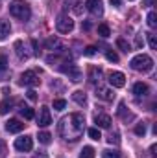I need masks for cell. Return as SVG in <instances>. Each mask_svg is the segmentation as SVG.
<instances>
[{
    "mask_svg": "<svg viewBox=\"0 0 157 158\" xmlns=\"http://www.w3.org/2000/svg\"><path fill=\"white\" fill-rule=\"evenodd\" d=\"M83 125H85V116L81 112H74L69 118H63L59 123V134L65 140H78L79 134L83 132Z\"/></svg>",
    "mask_w": 157,
    "mask_h": 158,
    "instance_id": "cell-1",
    "label": "cell"
},
{
    "mask_svg": "<svg viewBox=\"0 0 157 158\" xmlns=\"http://www.w3.org/2000/svg\"><path fill=\"white\" fill-rule=\"evenodd\" d=\"M129 66L137 72H150L154 68V59L146 53H139L129 61Z\"/></svg>",
    "mask_w": 157,
    "mask_h": 158,
    "instance_id": "cell-2",
    "label": "cell"
},
{
    "mask_svg": "<svg viewBox=\"0 0 157 158\" xmlns=\"http://www.w3.org/2000/svg\"><path fill=\"white\" fill-rule=\"evenodd\" d=\"M9 13H11L15 19H19V20H28V19L32 17L30 6H28L26 2H22V0H15L13 4H9Z\"/></svg>",
    "mask_w": 157,
    "mask_h": 158,
    "instance_id": "cell-3",
    "label": "cell"
},
{
    "mask_svg": "<svg viewBox=\"0 0 157 158\" xmlns=\"http://www.w3.org/2000/svg\"><path fill=\"white\" fill-rule=\"evenodd\" d=\"M59 72L65 74V76H69V79H72V81H81V70H79L78 64L63 63V64L59 66Z\"/></svg>",
    "mask_w": 157,
    "mask_h": 158,
    "instance_id": "cell-4",
    "label": "cell"
},
{
    "mask_svg": "<svg viewBox=\"0 0 157 158\" xmlns=\"http://www.w3.org/2000/svg\"><path fill=\"white\" fill-rule=\"evenodd\" d=\"M56 28L59 33H69L74 30V20L69 17V15H59L57 20H56Z\"/></svg>",
    "mask_w": 157,
    "mask_h": 158,
    "instance_id": "cell-5",
    "label": "cell"
},
{
    "mask_svg": "<svg viewBox=\"0 0 157 158\" xmlns=\"http://www.w3.org/2000/svg\"><path fill=\"white\" fill-rule=\"evenodd\" d=\"M20 83L26 85V86H37V85L41 83V79L34 70H26V72L20 76Z\"/></svg>",
    "mask_w": 157,
    "mask_h": 158,
    "instance_id": "cell-6",
    "label": "cell"
},
{
    "mask_svg": "<svg viewBox=\"0 0 157 158\" xmlns=\"http://www.w3.org/2000/svg\"><path fill=\"white\" fill-rule=\"evenodd\" d=\"M32 147H34L32 136H22V138L15 140V149L17 151H32Z\"/></svg>",
    "mask_w": 157,
    "mask_h": 158,
    "instance_id": "cell-7",
    "label": "cell"
},
{
    "mask_svg": "<svg viewBox=\"0 0 157 158\" xmlns=\"http://www.w3.org/2000/svg\"><path fill=\"white\" fill-rule=\"evenodd\" d=\"M87 9L91 11V15L94 17H102L104 13V6H102V0H87Z\"/></svg>",
    "mask_w": 157,
    "mask_h": 158,
    "instance_id": "cell-8",
    "label": "cell"
},
{
    "mask_svg": "<svg viewBox=\"0 0 157 158\" xmlns=\"http://www.w3.org/2000/svg\"><path fill=\"white\" fill-rule=\"evenodd\" d=\"M37 123H39L41 127H48L50 123H52V116H50V109L48 107H41L39 109V118H37Z\"/></svg>",
    "mask_w": 157,
    "mask_h": 158,
    "instance_id": "cell-9",
    "label": "cell"
},
{
    "mask_svg": "<svg viewBox=\"0 0 157 158\" xmlns=\"http://www.w3.org/2000/svg\"><path fill=\"white\" fill-rule=\"evenodd\" d=\"M109 85L115 88H122L126 85V76L122 72H111L109 74Z\"/></svg>",
    "mask_w": 157,
    "mask_h": 158,
    "instance_id": "cell-10",
    "label": "cell"
},
{
    "mask_svg": "<svg viewBox=\"0 0 157 158\" xmlns=\"http://www.w3.org/2000/svg\"><path fill=\"white\" fill-rule=\"evenodd\" d=\"M96 98H100V99H104V101H113V99H115V94H113V90L107 88V86H98V88H96Z\"/></svg>",
    "mask_w": 157,
    "mask_h": 158,
    "instance_id": "cell-11",
    "label": "cell"
},
{
    "mask_svg": "<svg viewBox=\"0 0 157 158\" xmlns=\"http://www.w3.org/2000/svg\"><path fill=\"white\" fill-rule=\"evenodd\" d=\"M94 123L100 129H109L113 121H111V116H107V114H96L94 116Z\"/></svg>",
    "mask_w": 157,
    "mask_h": 158,
    "instance_id": "cell-12",
    "label": "cell"
},
{
    "mask_svg": "<svg viewBox=\"0 0 157 158\" xmlns=\"http://www.w3.org/2000/svg\"><path fill=\"white\" fill-rule=\"evenodd\" d=\"M104 76V72H102V68L100 66H89V81L91 83H100V79Z\"/></svg>",
    "mask_w": 157,
    "mask_h": 158,
    "instance_id": "cell-13",
    "label": "cell"
},
{
    "mask_svg": "<svg viewBox=\"0 0 157 158\" xmlns=\"http://www.w3.org/2000/svg\"><path fill=\"white\" fill-rule=\"evenodd\" d=\"M148 85L146 83H135L133 85V94L137 96V98H144V96H148Z\"/></svg>",
    "mask_w": 157,
    "mask_h": 158,
    "instance_id": "cell-14",
    "label": "cell"
},
{
    "mask_svg": "<svg viewBox=\"0 0 157 158\" xmlns=\"http://www.w3.org/2000/svg\"><path fill=\"white\" fill-rule=\"evenodd\" d=\"M6 129H7V132H20L24 129V123L19 121V119H9L6 123Z\"/></svg>",
    "mask_w": 157,
    "mask_h": 158,
    "instance_id": "cell-15",
    "label": "cell"
},
{
    "mask_svg": "<svg viewBox=\"0 0 157 158\" xmlns=\"http://www.w3.org/2000/svg\"><path fill=\"white\" fill-rule=\"evenodd\" d=\"M44 44H46V48H48V50H54V52H63V44L59 42V39H56V37H48Z\"/></svg>",
    "mask_w": 157,
    "mask_h": 158,
    "instance_id": "cell-16",
    "label": "cell"
},
{
    "mask_svg": "<svg viewBox=\"0 0 157 158\" xmlns=\"http://www.w3.org/2000/svg\"><path fill=\"white\" fill-rule=\"evenodd\" d=\"M9 31H11V24H9L7 20L0 19V40L6 39V37L9 35Z\"/></svg>",
    "mask_w": 157,
    "mask_h": 158,
    "instance_id": "cell-17",
    "label": "cell"
},
{
    "mask_svg": "<svg viewBox=\"0 0 157 158\" xmlns=\"http://www.w3.org/2000/svg\"><path fill=\"white\" fill-rule=\"evenodd\" d=\"M15 50H17V55H19L20 59H28V57H30V53L26 52V48H24L22 40H17V42H15Z\"/></svg>",
    "mask_w": 157,
    "mask_h": 158,
    "instance_id": "cell-18",
    "label": "cell"
},
{
    "mask_svg": "<svg viewBox=\"0 0 157 158\" xmlns=\"http://www.w3.org/2000/svg\"><path fill=\"white\" fill-rule=\"evenodd\" d=\"M13 105H15L13 99H4V101L0 103V114H7V112L13 109Z\"/></svg>",
    "mask_w": 157,
    "mask_h": 158,
    "instance_id": "cell-19",
    "label": "cell"
},
{
    "mask_svg": "<svg viewBox=\"0 0 157 158\" xmlns=\"http://www.w3.org/2000/svg\"><path fill=\"white\" fill-rule=\"evenodd\" d=\"M72 99H74L78 105H85V103H87V96H85V92H81V90H76V92L72 94Z\"/></svg>",
    "mask_w": 157,
    "mask_h": 158,
    "instance_id": "cell-20",
    "label": "cell"
},
{
    "mask_svg": "<svg viewBox=\"0 0 157 158\" xmlns=\"http://www.w3.org/2000/svg\"><path fill=\"white\" fill-rule=\"evenodd\" d=\"M94 149L91 147V145H87V147H83L81 149V153H79V158H94Z\"/></svg>",
    "mask_w": 157,
    "mask_h": 158,
    "instance_id": "cell-21",
    "label": "cell"
},
{
    "mask_svg": "<svg viewBox=\"0 0 157 158\" xmlns=\"http://www.w3.org/2000/svg\"><path fill=\"white\" fill-rule=\"evenodd\" d=\"M117 46L122 50V52H126V53H129V52H131V46H129V42H128L126 39H118L117 40Z\"/></svg>",
    "mask_w": 157,
    "mask_h": 158,
    "instance_id": "cell-22",
    "label": "cell"
},
{
    "mask_svg": "<svg viewBox=\"0 0 157 158\" xmlns=\"http://www.w3.org/2000/svg\"><path fill=\"white\" fill-rule=\"evenodd\" d=\"M20 114H22V118H26V119H32L35 116V112H34L30 107H24V105L20 107Z\"/></svg>",
    "mask_w": 157,
    "mask_h": 158,
    "instance_id": "cell-23",
    "label": "cell"
},
{
    "mask_svg": "<svg viewBox=\"0 0 157 158\" xmlns=\"http://www.w3.org/2000/svg\"><path fill=\"white\" fill-rule=\"evenodd\" d=\"M102 156L104 158H120V151H117V149H105L102 153Z\"/></svg>",
    "mask_w": 157,
    "mask_h": 158,
    "instance_id": "cell-24",
    "label": "cell"
},
{
    "mask_svg": "<svg viewBox=\"0 0 157 158\" xmlns=\"http://www.w3.org/2000/svg\"><path fill=\"white\" fill-rule=\"evenodd\" d=\"M87 134H89V136H91L92 140H96V142H98V140L102 138V134H100V131H98V127H91V129L87 131Z\"/></svg>",
    "mask_w": 157,
    "mask_h": 158,
    "instance_id": "cell-25",
    "label": "cell"
},
{
    "mask_svg": "<svg viewBox=\"0 0 157 158\" xmlns=\"http://www.w3.org/2000/svg\"><path fill=\"white\" fill-rule=\"evenodd\" d=\"M39 142L44 143V145H48V143L52 142V134H50V132H39Z\"/></svg>",
    "mask_w": 157,
    "mask_h": 158,
    "instance_id": "cell-26",
    "label": "cell"
},
{
    "mask_svg": "<svg viewBox=\"0 0 157 158\" xmlns=\"http://www.w3.org/2000/svg\"><path fill=\"white\" fill-rule=\"evenodd\" d=\"M98 35H102V37H109V35H111L109 26H107V24H100V26H98Z\"/></svg>",
    "mask_w": 157,
    "mask_h": 158,
    "instance_id": "cell-27",
    "label": "cell"
},
{
    "mask_svg": "<svg viewBox=\"0 0 157 158\" xmlns=\"http://www.w3.org/2000/svg\"><path fill=\"white\" fill-rule=\"evenodd\" d=\"M118 116H120V118H124V119H128V118H133V116H131L129 112L126 114V105H124V103H120V105H118Z\"/></svg>",
    "mask_w": 157,
    "mask_h": 158,
    "instance_id": "cell-28",
    "label": "cell"
},
{
    "mask_svg": "<svg viewBox=\"0 0 157 158\" xmlns=\"http://www.w3.org/2000/svg\"><path fill=\"white\" fill-rule=\"evenodd\" d=\"M148 26H150V28H155L157 26V15L154 13V11L148 13Z\"/></svg>",
    "mask_w": 157,
    "mask_h": 158,
    "instance_id": "cell-29",
    "label": "cell"
},
{
    "mask_svg": "<svg viewBox=\"0 0 157 158\" xmlns=\"http://www.w3.org/2000/svg\"><path fill=\"white\" fill-rule=\"evenodd\" d=\"M105 57H107V61H111V63H118V55L113 50H105Z\"/></svg>",
    "mask_w": 157,
    "mask_h": 158,
    "instance_id": "cell-30",
    "label": "cell"
},
{
    "mask_svg": "<svg viewBox=\"0 0 157 158\" xmlns=\"http://www.w3.org/2000/svg\"><path fill=\"white\" fill-rule=\"evenodd\" d=\"M65 107H67V101L65 99H56L54 101V109L56 110H65Z\"/></svg>",
    "mask_w": 157,
    "mask_h": 158,
    "instance_id": "cell-31",
    "label": "cell"
},
{
    "mask_svg": "<svg viewBox=\"0 0 157 158\" xmlns=\"http://www.w3.org/2000/svg\"><path fill=\"white\" fill-rule=\"evenodd\" d=\"M135 134H137V136H144V134H146V125H144V123H137Z\"/></svg>",
    "mask_w": 157,
    "mask_h": 158,
    "instance_id": "cell-32",
    "label": "cell"
},
{
    "mask_svg": "<svg viewBox=\"0 0 157 158\" xmlns=\"http://www.w3.org/2000/svg\"><path fill=\"white\" fill-rule=\"evenodd\" d=\"M146 37H148V44H150V48H152V50H157V39H155V35L148 33Z\"/></svg>",
    "mask_w": 157,
    "mask_h": 158,
    "instance_id": "cell-33",
    "label": "cell"
},
{
    "mask_svg": "<svg viewBox=\"0 0 157 158\" xmlns=\"http://www.w3.org/2000/svg\"><path fill=\"white\" fill-rule=\"evenodd\" d=\"M7 156V145L4 140H0V158H6Z\"/></svg>",
    "mask_w": 157,
    "mask_h": 158,
    "instance_id": "cell-34",
    "label": "cell"
},
{
    "mask_svg": "<svg viewBox=\"0 0 157 158\" xmlns=\"http://www.w3.org/2000/svg\"><path fill=\"white\" fill-rule=\"evenodd\" d=\"M94 53H96V46H87L83 50V55H87V57H92Z\"/></svg>",
    "mask_w": 157,
    "mask_h": 158,
    "instance_id": "cell-35",
    "label": "cell"
},
{
    "mask_svg": "<svg viewBox=\"0 0 157 158\" xmlns=\"http://www.w3.org/2000/svg\"><path fill=\"white\" fill-rule=\"evenodd\" d=\"M6 68H7V59L4 55H0V72H4Z\"/></svg>",
    "mask_w": 157,
    "mask_h": 158,
    "instance_id": "cell-36",
    "label": "cell"
},
{
    "mask_svg": "<svg viewBox=\"0 0 157 158\" xmlns=\"http://www.w3.org/2000/svg\"><path fill=\"white\" fill-rule=\"evenodd\" d=\"M107 142H109V143H115V145H117L118 142H120V140H118V134H117V132H115V134H111V136L107 138Z\"/></svg>",
    "mask_w": 157,
    "mask_h": 158,
    "instance_id": "cell-37",
    "label": "cell"
},
{
    "mask_svg": "<svg viewBox=\"0 0 157 158\" xmlns=\"http://www.w3.org/2000/svg\"><path fill=\"white\" fill-rule=\"evenodd\" d=\"M26 96H28V99H30V101H35V99H37L35 90H28V92H26Z\"/></svg>",
    "mask_w": 157,
    "mask_h": 158,
    "instance_id": "cell-38",
    "label": "cell"
},
{
    "mask_svg": "<svg viewBox=\"0 0 157 158\" xmlns=\"http://www.w3.org/2000/svg\"><path fill=\"white\" fill-rule=\"evenodd\" d=\"M155 151H157V147H155V145H152V147H150V153H152V156H155V155H157Z\"/></svg>",
    "mask_w": 157,
    "mask_h": 158,
    "instance_id": "cell-39",
    "label": "cell"
},
{
    "mask_svg": "<svg viewBox=\"0 0 157 158\" xmlns=\"http://www.w3.org/2000/svg\"><path fill=\"white\" fill-rule=\"evenodd\" d=\"M154 2H155V0H144V6L150 7V6H154Z\"/></svg>",
    "mask_w": 157,
    "mask_h": 158,
    "instance_id": "cell-40",
    "label": "cell"
},
{
    "mask_svg": "<svg viewBox=\"0 0 157 158\" xmlns=\"http://www.w3.org/2000/svg\"><path fill=\"white\" fill-rule=\"evenodd\" d=\"M142 44H144V42H142V37H137V46H139V48H141V46H142Z\"/></svg>",
    "mask_w": 157,
    "mask_h": 158,
    "instance_id": "cell-41",
    "label": "cell"
},
{
    "mask_svg": "<svg viewBox=\"0 0 157 158\" xmlns=\"http://www.w3.org/2000/svg\"><path fill=\"white\" fill-rule=\"evenodd\" d=\"M109 2H111L115 7H118V6H120V0H109Z\"/></svg>",
    "mask_w": 157,
    "mask_h": 158,
    "instance_id": "cell-42",
    "label": "cell"
},
{
    "mask_svg": "<svg viewBox=\"0 0 157 158\" xmlns=\"http://www.w3.org/2000/svg\"><path fill=\"white\" fill-rule=\"evenodd\" d=\"M35 158H48V156H46V155H43V153H41V155L37 153V155H35Z\"/></svg>",
    "mask_w": 157,
    "mask_h": 158,
    "instance_id": "cell-43",
    "label": "cell"
}]
</instances>
